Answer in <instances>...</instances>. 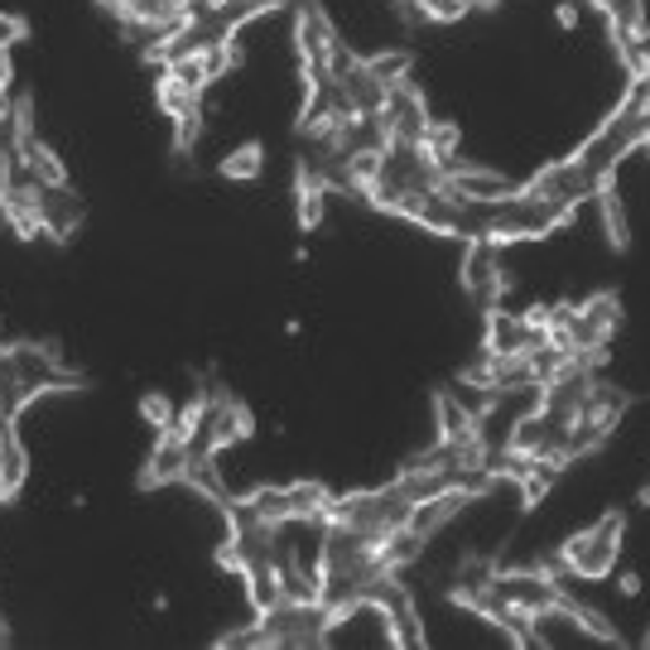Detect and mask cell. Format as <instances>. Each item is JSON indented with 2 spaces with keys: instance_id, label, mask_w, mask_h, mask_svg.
I'll list each match as a JSON object with an SVG mask.
<instances>
[{
  "instance_id": "6da1fadb",
  "label": "cell",
  "mask_w": 650,
  "mask_h": 650,
  "mask_svg": "<svg viewBox=\"0 0 650 650\" xmlns=\"http://www.w3.org/2000/svg\"><path fill=\"white\" fill-rule=\"evenodd\" d=\"M621 535H627V515L621 511H607L598 525L578 530V535H568L560 554H554V564H560V574H574V578H588L598 583L617 568V554H621Z\"/></svg>"
},
{
  "instance_id": "7a4b0ae2",
  "label": "cell",
  "mask_w": 650,
  "mask_h": 650,
  "mask_svg": "<svg viewBox=\"0 0 650 650\" xmlns=\"http://www.w3.org/2000/svg\"><path fill=\"white\" fill-rule=\"evenodd\" d=\"M409 507H415V501L401 492V482H391V487H366V492L333 497L328 521H342V525L362 530V535H371V540H381L386 530L409 521Z\"/></svg>"
},
{
  "instance_id": "3957f363",
  "label": "cell",
  "mask_w": 650,
  "mask_h": 650,
  "mask_svg": "<svg viewBox=\"0 0 650 650\" xmlns=\"http://www.w3.org/2000/svg\"><path fill=\"white\" fill-rule=\"evenodd\" d=\"M265 646H323L328 641V607L323 603H299L280 598L256 617Z\"/></svg>"
},
{
  "instance_id": "277c9868",
  "label": "cell",
  "mask_w": 650,
  "mask_h": 650,
  "mask_svg": "<svg viewBox=\"0 0 650 650\" xmlns=\"http://www.w3.org/2000/svg\"><path fill=\"white\" fill-rule=\"evenodd\" d=\"M607 179H598L588 164H583L578 154H568L560 159V164H550V169H540V179H530V189H535L540 198H550V203H560L564 212H574L583 203H593L598 198Z\"/></svg>"
},
{
  "instance_id": "5b68a950",
  "label": "cell",
  "mask_w": 650,
  "mask_h": 650,
  "mask_svg": "<svg viewBox=\"0 0 650 650\" xmlns=\"http://www.w3.org/2000/svg\"><path fill=\"white\" fill-rule=\"evenodd\" d=\"M295 44H299V63H303V83H328L323 68L333 58V49L342 44L333 20L323 15L318 0H303L299 6V20H295Z\"/></svg>"
},
{
  "instance_id": "8992f818",
  "label": "cell",
  "mask_w": 650,
  "mask_h": 650,
  "mask_svg": "<svg viewBox=\"0 0 650 650\" xmlns=\"http://www.w3.org/2000/svg\"><path fill=\"white\" fill-rule=\"evenodd\" d=\"M462 289L477 299H487V303L511 295V275L501 270V246L497 242H487V236L468 242V256H462Z\"/></svg>"
},
{
  "instance_id": "52a82bcc",
  "label": "cell",
  "mask_w": 650,
  "mask_h": 650,
  "mask_svg": "<svg viewBox=\"0 0 650 650\" xmlns=\"http://www.w3.org/2000/svg\"><path fill=\"white\" fill-rule=\"evenodd\" d=\"M10 362H15V376H20L24 401H34V395H44V391L77 386V376H68V371L53 362V352L49 348H34V342H20V348H10Z\"/></svg>"
},
{
  "instance_id": "ba28073f",
  "label": "cell",
  "mask_w": 650,
  "mask_h": 650,
  "mask_svg": "<svg viewBox=\"0 0 650 650\" xmlns=\"http://www.w3.org/2000/svg\"><path fill=\"white\" fill-rule=\"evenodd\" d=\"M183 468H189V439L174 429L159 434V444L150 448L145 458V472H140V487H169V482H183Z\"/></svg>"
},
{
  "instance_id": "9c48e42d",
  "label": "cell",
  "mask_w": 650,
  "mask_h": 650,
  "mask_svg": "<svg viewBox=\"0 0 650 650\" xmlns=\"http://www.w3.org/2000/svg\"><path fill=\"white\" fill-rule=\"evenodd\" d=\"M24 477H30V454H24V444H20L15 415H0V507L20 497Z\"/></svg>"
},
{
  "instance_id": "30bf717a",
  "label": "cell",
  "mask_w": 650,
  "mask_h": 650,
  "mask_svg": "<svg viewBox=\"0 0 650 650\" xmlns=\"http://www.w3.org/2000/svg\"><path fill=\"white\" fill-rule=\"evenodd\" d=\"M444 179H448V189H454L458 198H468V203H501V198H507V193H515L511 183L497 174V169H482V164H462V159H458L454 169H448Z\"/></svg>"
},
{
  "instance_id": "8fae6325",
  "label": "cell",
  "mask_w": 650,
  "mask_h": 650,
  "mask_svg": "<svg viewBox=\"0 0 650 650\" xmlns=\"http://www.w3.org/2000/svg\"><path fill=\"white\" fill-rule=\"evenodd\" d=\"M39 217H44V232L53 242H68V236L83 227V198L68 189H39Z\"/></svg>"
},
{
  "instance_id": "7c38bea8",
  "label": "cell",
  "mask_w": 650,
  "mask_h": 650,
  "mask_svg": "<svg viewBox=\"0 0 650 650\" xmlns=\"http://www.w3.org/2000/svg\"><path fill=\"white\" fill-rule=\"evenodd\" d=\"M183 482L193 487L198 497H207L212 507H227V482H222V472H217V448H207V444H189V468H183Z\"/></svg>"
},
{
  "instance_id": "4fadbf2b",
  "label": "cell",
  "mask_w": 650,
  "mask_h": 650,
  "mask_svg": "<svg viewBox=\"0 0 650 650\" xmlns=\"http://www.w3.org/2000/svg\"><path fill=\"white\" fill-rule=\"evenodd\" d=\"M236 574H242L246 598H251L256 612H265V607H275L285 598V578H280V564H275V560H251V564L236 568Z\"/></svg>"
},
{
  "instance_id": "5bb4252c",
  "label": "cell",
  "mask_w": 650,
  "mask_h": 650,
  "mask_svg": "<svg viewBox=\"0 0 650 650\" xmlns=\"http://www.w3.org/2000/svg\"><path fill=\"white\" fill-rule=\"evenodd\" d=\"M111 15L121 24H150V30H174L179 0H116Z\"/></svg>"
},
{
  "instance_id": "9a60e30c",
  "label": "cell",
  "mask_w": 650,
  "mask_h": 650,
  "mask_svg": "<svg viewBox=\"0 0 650 650\" xmlns=\"http://www.w3.org/2000/svg\"><path fill=\"white\" fill-rule=\"evenodd\" d=\"M424 154H429L434 164L448 174V169L462 159V130H458V121H429V130H424Z\"/></svg>"
},
{
  "instance_id": "2e32d148",
  "label": "cell",
  "mask_w": 650,
  "mask_h": 650,
  "mask_svg": "<svg viewBox=\"0 0 650 650\" xmlns=\"http://www.w3.org/2000/svg\"><path fill=\"white\" fill-rule=\"evenodd\" d=\"M434 405H439V439H468V434H477V405H468L462 395L444 391Z\"/></svg>"
},
{
  "instance_id": "e0dca14e",
  "label": "cell",
  "mask_w": 650,
  "mask_h": 650,
  "mask_svg": "<svg viewBox=\"0 0 650 650\" xmlns=\"http://www.w3.org/2000/svg\"><path fill=\"white\" fill-rule=\"evenodd\" d=\"M24 159H30V174L39 179V189H68V164H63V154L53 150L49 140H34L30 150H24Z\"/></svg>"
},
{
  "instance_id": "ac0fdd59",
  "label": "cell",
  "mask_w": 650,
  "mask_h": 650,
  "mask_svg": "<svg viewBox=\"0 0 650 650\" xmlns=\"http://www.w3.org/2000/svg\"><path fill=\"white\" fill-rule=\"evenodd\" d=\"M260 169H265V145L260 140H246V145H236L232 154H222L217 174L232 179V183H256Z\"/></svg>"
},
{
  "instance_id": "d6986e66",
  "label": "cell",
  "mask_w": 650,
  "mask_h": 650,
  "mask_svg": "<svg viewBox=\"0 0 650 650\" xmlns=\"http://www.w3.org/2000/svg\"><path fill=\"white\" fill-rule=\"evenodd\" d=\"M154 102H159V111L174 121V116H189V111H198V92L189 87V83H179L174 73H159V83H154Z\"/></svg>"
},
{
  "instance_id": "ffe728a7",
  "label": "cell",
  "mask_w": 650,
  "mask_h": 650,
  "mask_svg": "<svg viewBox=\"0 0 650 650\" xmlns=\"http://www.w3.org/2000/svg\"><path fill=\"white\" fill-rule=\"evenodd\" d=\"M242 507L265 525H285L289 521V487H256Z\"/></svg>"
},
{
  "instance_id": "44dd1931",
  "label": "cell",
  "mask_w": 650,
  "mask_h": 650,
  "mask_svg": "<svg viewBox=\"0 0 650 650\" xmlns=\"http://www.w3.org/2000/svg\"><path fill=\"white\" fill-rule=\"evenodd\" d=\"M598 198H603V227H607V242L612 246H627L631 242V227H627V207H621V198H617V189H612V179L598 189Z\"/></svg>"
},
{
  "instance_id": "7402d4cb",
  "label": "cell",
  "mask_w": 650,
  "mask_h": 650,
  "mask_svg": "<svg viewBox=\"0 0 650 650\" xmlns=\"http://www.w3.org/2000/svg\"><path fill=\"white\" fill-rule=\"evenodd\" d=\"M366 68H371V77H376L381 87H405L409 83V53H401V49H391V53H376V58H366Z\"/></svg>"
},
{
  "instance_id": "603a6c76",
  "label": "cell",
  "mask_w": 650,
  "mask_h": 650,
  "mask_svg": "<svg viewBox=\"0 0 650 650\" xmlns=\"http://www.w3.org/2000/svg\"><path fill=\"white\" fill-rule=\"evenodd\" d=\"M328 217V189H295V222L299 232H318Z\"/></svg>"
},
{
  "instance_id": "cb8c5ba5",
  "label": "cell",
  "mask_w": 650,
  "mask_h": 650,
  "mask_svg": "<svg viewBox=\"0 0 650 650\" xmlns=\"http://www.w3.org/2000/svg\"><path fill=\"white\" fill-rule=\"evenodd\" d=\"M30 405L20 391V376H15V362H10V348H0V415H15Z\"/></svg>"
},
{
  "instance_id": "d4e9b609",
  "label": "cell",
  "mask_w": 650,
  "mask_h": 650,
  "mask_svg": "<svg viewBox=\"0 0 650 650\" xmlns=\"http://www.w3.org/2000/svg\"><path fill=\"white\" fill-rule=\"evenodd\" d=\"M174 415H179V405L169 401V395H159V391H145V395H140V419L150 424L154 434L174 429Z\"/></svg>"
},
{
  "instance_id": "484cf974",
  "label": "cell",
  "mask_w": 650,
  "mask_h": 650,
  "mask_svg": "<svg viewBox=\"0 0 650 650\" xmlns=\"http://www.w3.org/2000/svg\"><path fill=\"white\" fill-rule=\"evenodd\" d=\"M564 603H568V612L578 617V627L588 631V641H617V627H612V621H607V617L598 612V607H588V603H574V598H568V593H564Z\"/></svg>"
},
{
  "instance_id": "4316f807",
  "label": "cell",
  "mask_w": 650,
  "mask_h": 650,
  "mask_svg": "<svg viewBox=\"0 0 650 650\" xmlns=\"http://www.w3.org/2000/svg\"><path fill=\"white\" fill-rule=\"evenodd\" d=\"M198 136H203V116H198V111L174 116V150L179 154H189L193 145H198Z\"/></svg>"
},
{
  "instance_id": "83f0119b",
  "label": "cell",
  "mask_w": 650,
  "mask_h": 650,
  "mask_svg": "<svg viewBox=\"0 0 650 650\" xmlns=\"http://www.w3.org/2000/svg\"><path fill=\"white\" fill-rule=\"evenodd\" d=\"M24 34H30V20H24V15H15V10H6V15H0V49H15L20 44V39Z\"/></svg>"
},
{
  "instance_id": "f1b7e54d",
  "label": "cell",
  "mask_w": 650,
  "mask_h": 650,
  "mask_svg": "<svg viewBox=\"0 0 650 650\" xmlns=\"http://www.w3.org/2000/svg\"><path fill=\"white\" fill-rule=\"evenodd\" d=\"M217 6H222V0H179V20L207 24V20H217Z\"/></svg>"
},
{
  "instance_id": "f546056e",
  "label": "cell",
  "mask_w": 650,
  "mask_h": 650,
  "mask_svg": "<svg viewBox=\"0 0 650 650\" xmlns=\"http://www.w3.org/2000/svg\"><path fill=\"white\" fill-rule=\"evenodd\" d=\"M617 593H621V598H641V574H636V568H621V574H617Z\"/></svg>"
},
{
  "instance_id": "4dcf8cb0",
  "label": "cell",
  "mask_w": 650,
  "mask_h": 650,
  "mask_svg": "<svg viewBox=\"0 0 650 650\" xmlns=\"http://www.w3.org/2000/svg\"><path fill=\"white\" fill-rule=\"evenodd\" d=\"M554 20H560V30H578V6L574 0H560V6H554Z\"/></svg>"
},
{
  "instance_id": "1f68e13d",
  "label": "cell",
  "mask_w": 650,
  "mask_h": 650,
  "mask_svg": "<svg viewBox=\"0 0 650 650\" xmlns=\"http://www.w3.org/2000/svg\"><path fill=\"white\" fill-rule=\"evenodd\" d=\"M10 83H15V68H10V53L0 49V92H10Z\"/></svg>"
},
{
  "instance_id": "d6a6232c",
  "label": "cell",
  "mask_w": 650,
  "mask_h": 650,
  "mask_svg": "<svg viewBox=\"0 0 650 650\" xmlns=\"http://www.w3.org/2000/svg\"><path fill=\"white\" fill-rule=\"evenodd\" d=\"M242 6H251V10H256V15H260V10H280L285 0H242Z\"/></svg>"
},
{
  "instance_id": "836d02e7",
  "label": "cell",
  "mask_w": 650,
  "mask_h": 650,
  "mask_svg": "<svg viewBox=\"0 0 650 650\" xmlns=\"http://www.w3.org/2000/svg\"><path fill=\"white\" fill-rule=\"evenodd\" d=\"M636 501H641V507H650V482L641 487V492H636Z\"/></svg>"
},
{
  "instance_id": "e575fe53",
  "label": "cell",
  "mask_w": 650,
  "mask_h": 650,
  "mask_svg": "<svg viewBox=\"0 0 650 650\" xmlns=\"http://www.w3.org/2000/svg\"><path fill=\"white\" fill-rule=\"evenodd\" d=\"M10 641V627H6V621H0V646H6Z\"/></svg>"
},
{
  "instance_id": "d590c367",
  "label": "cell",
  "mask_w": 650,
  "mask_h": 650,
  "mask_svg": "<svg viewBox=\"0 0 650 650\" xmlns=\"http://www.w3.org/2000/svg\"><path fill=\"white\" fill-rule=\"evenodd\" d=\"M646 150H650V140H646Z\"/></svg>"
},
{
  "instance_id": "8d00e7d4",
  "label": "cell",
  "mask_w": 650,
  "mask_h": 650,
  "mask_svg": "<svg viewBox=\"0 0 650 650\" xmlns=\"http://www.w3.org/2000/svg\"><path fill=\"white\" fill-rule=\"evenodd\" d=\"M646 646H650V641H646Z\"/></svg>"
}]
</instances>
